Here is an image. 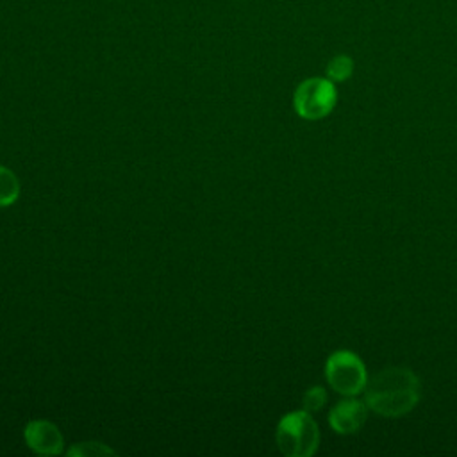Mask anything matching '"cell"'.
Masks as SVG:
<instances>
[{
	"instance_id": "cell-7",
	"label": "cell",
	"mask_w": 457,
	"mask_h": 457,
	"mask_svg": "<svg viewBox=\"0 0 457 457\" xmlns=\"http://www.w3.org/2000/svg\"><path fill=\"white\" fill-rule=\"evenodd\" d=\"M21 186L16 173L0 164V207L12 205L20 196Z\"/></svg>"
},
{
	"instance_id": "cell-8",
	"label": "cell",
	"mask_w": 457,
	"mask_h": 457,
	"mask_svg": "<svg viewBox=\"0 0 457 457\" xmlns=\"http://www.w3.org/2000/svg\"><path fill=\"white\" fill-rule=\"evenodd\" d=\"M353 73V59L346 54L334 55L327 64V77L332 82H345Z\"/></svg>"
},
{
	"instance_id": "cell-6",
	"label": "cell",
	"mask_w": 457,
	"mask_h": 457,
	"mask_svg": "<svg viewBox=\"0 0 457 457\" xmlns=\"http://www.w3.org/2000/svg\"><path fill=\"white\" fill-rule=\"evenodd\" d=\"M23 437L27 446L39 455H57L64 448V439L57 425L48 420L29 421Z\"/></svg>"
},
{
	"instance_id": "cell-2",
	"label": "cell",
	"mask_w": 457,
	"mask_h": 457,
	"mask_svg": "<svg viewBox=\"0 0 457 457\" xmlns=\"http://www.w3.org/2000/svg\"><path fill=\"white\" fill-rule=\"evenodd\" d=\"M275 441L286 457H311L320 446V428L311 412H287L277 425Z\"/></svg>"
},
{
	"instance_id": "cell-3",
	"label": "cell",
	"mask_w": 457,
	"mask_h": 457,
	"mask_svg": "<svg viewBox=\"0 0 457 457\" xmlns=\"http://www.w3.org/2000/svg\"><path fill=\"white\" fill-rule=\"evenodd\" d=\"M337 102V89L328 77H311L298 84L293 95V107L303 120L328 116Z\"/></svg>"
},
{
	"instance_id": "cell-1",
	"label": "cell",
	"mask_w": 457,
	"mask_h": 457,
	"mask_svg": "<svg viewBox=\"0 0 457 457\" xmlns=\"http://www.w3.org/2000/svg\"><path fill=\"white\" fill-rule=\"evenodd\" d=\"M421 384L412 370L389 366L377 371L364 387L368 409L384 418H400L409 414L420 402Z\"/></svg>"
},
{
	"instance_id": "cell-10",
	"label": "cell",
	"mask_w": 457,
	"mask_h": 457,
	"mask_svg": "<svg viewBox=\"0 0 457 457\" xmlns=\"http://www.w3.org/2000/svg\"><path fill=\"white\" fill-rule=\"evenodd\" d=\"M68 455H84V457H95V455H107V453H114V450H111L109 446L98 443V441H84L80 445L71 446L70 450H66Z\"/></svg>"
},
{
	"instance_id": "cell-4",
	"label": "cell",
	"mask_w": 457,
	"mask_h": 457,
	"mask_svg": "<svg viewBox=\"0 0 457 457\" xmlns=\"http://www.w3.org/2000/svg\"><path fill=\"white\" fill-rule=\"evenodd\" d=\"M325 378L328 386L345 396H355L364 391L368 382L366 366L361 357L350 350H337L325 362Z\"/></svg>"
},
{
	"instance_id": "cell-5",
	"label": "cell",
	"mask_w": 457,
	"mask_h": 457,
	"mask_svg": "<svg viewBox=\"0 0 457 457\" xmlns=\"http://www.w3.org/2000/svg\"><path fill=\"white\" fill-rule=\"evenodd\" d=\"M368 418V405L353 396L339 400L328 412V425L341 436L355 434L362 428Z\"/></svg>"
},
{
	"instance_id": "cell-9",
	"label": "cell",
	"mask_w": 457,
	"mask_h": 457,
	"mask_svg": "<svg viewBox=\"0 0 457 457\" xmlns=\"http://www.w3.org/2000/svg\"><path fill=\"white\" fill-rule=\"evenodd\" d=\"M327 402V391L321 386H312L303 393L302 405L307 412H318Z\"/></svg>"
}]
</instances>
